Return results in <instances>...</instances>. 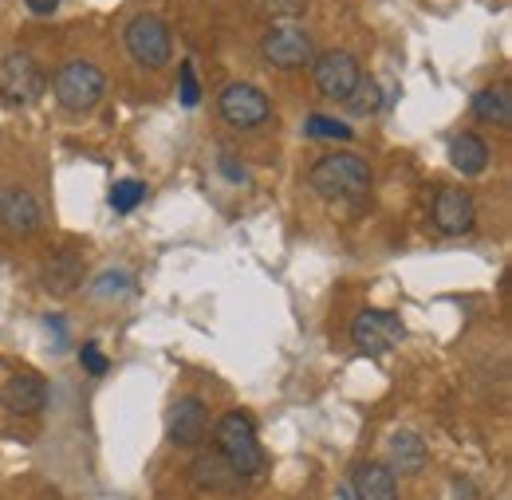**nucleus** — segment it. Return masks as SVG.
I'll return each mask as SVG.
<instances>
[{"label":"nucleus","mask_w":512,"mask_h":500,"mask_svg":"<svg viewBox=\"0 0 512 500\" xmlns=\"http://www.w3.org/2000/svg\"><path fill=\"white\" fill-rule=\"evenodd\" d=\"M304 134H308V138H343V142H347L355 130L347 123H339V119H327V115H308Z\"/></svg>","instance_id":"22"},{"label":"nucleus","mask_w":512,"mask_h":500,"mask_svg":"<svg viewBox=\"0 0 512 500\" xmlns=\"http://www.w3.org/2000/svg\"><path fill=\"white\" fill-rule=\"evenodd\" d=\"M123 36H127V52L134 63H142V67H150V71H158V67L170 63L174 44H170L166 20H158V16H150V12H138V16H130Z\"/></svg>","instance_id":"4"},{"label":"nucleus","mask_w":512,"mask_h":500,"mask_svg":"<svg viewBox=\"0 0 512 500\" xmlns=\"http://www.w3.org/2000/svg\"><path fill=\"white\" fill-rule=\"evenodd\" d=\"M312 71H316V87H320V95L323 99H331V103H347L351 91H355L359 79H363L359 60H355L351 52H343V48H331V52L316 56V60H312Z\"/></svg>","instance_id":"7"},{"label":"nucleus","mask_w":512,"mask_h":500,"mask_svg":"<svg viewBox=\"0 0 512 500\" xmlns=\"http://www.w3.org/2000/svg\"><path fill=\"white\" fill-rule=\"evenodd\" d=\"M256 8L264 16H276V20H296L308 12V0H256Z\"/></svg>","instance_id":"23"},{"label":"nucleus","mask_w":512,"mask_h":500,"mask_svg":"<svg viewBox=\"0 0 512 500\" xmlns=\"http://www.w3.org/2000/svg\"><path fill=\"white\" fill-rule=\"evenodd\" d=\"M355 500H398V481H394V469L383 461H367L355 469Z\"/></svg>","instance_id":"16"},{"label":"nucleus","mask_w":512,"mask_h":500,"mask_svg":"<svg viewBox=\"0 0 512 500\" xmlns=\"http://www.w3.org/2000/svg\"><path fill=\"white\" fill-rule=\"evenodd\" d=\"M44 71L36 67L32 56H24V52H12V56H4L0 63V99L8 103V107H32L40 95H44Z\"/></svg>","instance_id":"6"},{"label":"nucleus","mask_w":512,"mask_h":500,"mask_svg":"<svg viewBox=\"0 0 512 500\" xmlns=\"http://www.w3.org/2000/svg\"><path fill=\"white\" fill-rule=\"evenodd\" d=\"M142 197H146V186L134 182V178H123V182H115V189H111V209L115 213H134L142 205Z\"/></svg>","instance_id":"20"},{"label":"nucleus","mask_w":512,"mask_h":500,"mask_svg":"<svg viewBox=\"0 0 512 500\" xmlns=\"http://www.w3.org/2000/svg\"><path fill=\"white\" fill-rule=\"evenodd\" d=\"M44 225V205L24 186H0V229L12 237H32Z\"/></svg>","instance_id":"11"},{"label":"nucleus","mask_w":512,"mask_h":500,"mask_svg":"<svg viewBox=\"0 0 512 500\" xmlns=\"http://www.w3.org/2000/svg\"><path fill=\"white\" fill-rule=\"evenodd\" d=\"M473 115H477L481 123L509 126L512 123V91H509V83L481 87V91L473 95Z\"/></svg>","instance_id":"18"},{"label":"nucleus","mask_w":512,"mask_h":500,"mask_svg":"<svg viewBox=\"0 0 512 500\" xmlns=\"http://www.w3.org/2000/svg\"><path fill=\"white\" fill-rule=\"evenodd\" d=\"M406 327L394 312H383V308H367V312L355 315L351 323V343L363 351V355H386L402 343Z\"/></svg>","instance_id":"9"},{"label":"nucleus","mask_w":512,"mask_h":500,"mask_svg":"<svg viewBox=\"0 0 512 500\" xmlns=\"http://www.w3.org/2000/svg\"><path fill=\"white\" fill-rule=\"evenodd\" d=\"M217 453L229 461L237 477H256L264 469V449L256 441V426L249 414L233 410L217 422Z\"/></svg>","instance_id":"3"},{"label":"nucleus","mask_w":512,"mask_h":500,"mask_svg":"<svg viewBox=\"0 0 512 500\" xmlns=\"http://www.w3.org/2000/svg\"><path fill=\"white\" fill-rule=\"evenodd\" d=\"M79 363H83V371H87V375H95V378L107 375V367H111V363H107V355L99 351V343H83Z\"/></svg>","instance_id":"25"},{"label":"nucleus","mask_w":512,"mask_h":500,"mask_svg":"<svg viewBox=\"0 0 512 500\" xmlns=\"http://www.w3.org/2000/svg\"><path fill=\"white\" fill-rule=\"evenodd\" d=\"M99 280H103V284H95V292H99V296H111V292H127V284H130L127 272H103Z\"/></svg>","instance_id":"26"},{"label":"nucleus","mask_w":512,"mask_h":500,"mask_svg":"<svg viewBox=\"0 0 512 500\" xmlns=\"http://www.w3.org/2000/svg\"><path fill=\"white\" fill-rule=\"evenodd\" d=\"M241 477L229 469V461L213 449V453H197V461H193V485L201 489V493H225V489H233Z\"/></svg>","instance_id":"17"},{"label":"nucleus","mask_w":512,"mask_h":500,"mask_svg":"<svg viewBox=\"0 0 512 500\" xmlns=\"http://www.w3.org/2000/svg\"><path fill=\"white\" fill-rule=\"evenodd\" d=\"M217 111H221V119L233 130H256L260 123H268L272 103L253 83H229L221 91V99H217Z\"/></svg>","instance_id":"8"},{"label":"nucleus","mask_w":512,"mask_h":500,"mask_svg":"<svg viewBox=\"0 0 512 500\" xmlns=\"http://www.w3.org/2000/svg\"><path fill=\"white\" fill-rule=\"evenodd\" d=\"M0 406H4L8 414H20V418L40 414V410L48 406V382H44L40 375L20 371V375H12L8 382H4V390H0Z\"/></svg>","instance_id":"12"},{"label":"nucleus","mask_w":512,"mask_h":500,"mask_svg":"<svg viewBox=\"0 0 512 500\" xmlns=\"http://www.w3.org/2000/svg\"><path fill=\"white\" fill-rule=\"evenodd\" d=\"M379 103H383V91H379L375 79H359V87H355L351 99H347V107H351L355 115H371V111H379Z\"/></svg>","instance_id":"21"},{"label":"nucleus","mask_w":512,"mask_h":500,"mask_svg":"<svg viewBox=\"0 0 512 500\" xmlns=\"http://www.w3.org/2000/svg\"><path fill=\"white\" fill-rule=\"evenodd\" d=\"M260 56H264L268 67L296 71V67H308V63L316 60V44H312V36L300 24H276V28L264 32Z\"/></svg>","instance_id":"5"},{"label":"nucleus","mask_w":512,"mask_h":500,"mask_svg":"<svg viewBox=\"0 0 512 500\" xmlns=\"http://www.w3.org/2000/svg\"><path fill=\"white\" fill-rule=\"evenodd\" d=\"M308 186L316 197L331 205H347L367 197L371 189V166L359 154H323L320 162L308 170Z\"/></svg>","instance_id":"1"},{"label":"nucleus","mask_w":512,"mask_h":500,"mask_svg":"<svg viewBox=\"0 0 512 500\" xmlns=\"http://www.w3.org/2000/svg\"><path fill=\"white\" fill-rule=\"evenodd\" d=\"M182 107H197L201 103V87H197V71H193V60H182Z\"/></svg>","instance_id":"24"},{"label":"nucleus","mask_w":512,"mask_h":500,"mask_svg":"<svg viewBox=\"0 0 512 500\" xmlns=\"http://www.w3.org/2000/svg\"><path fill=\"white\" fill-rule=\"evenodd\" d=\"M426 441L418 438L414 430H398L394 438H390V465L398 469V473H422L426 469Z\"/></svg>","instance_id":"19"},{"label":"nucleus","mask_w":512,"mask_h":500,"mask_svg":"<svg viewBox=\"0 0 512 500\" xmlns=\"http://www.w3.org/2000/svg\"><path fill=\"white\" fill-rule=\"evenodd\" d=\"M28 4V12H36V16H52L56 8H60V0H24Z\"/></svg>","instance_id":"27"},{"label":"nucleus","mask_w":512,"mask_h":500,"mask_svg":"<svg viewBox=\"0 0 512 500\" xmlns=\"http://www.w3.org/2000/svg\"><path fill=\"white\" fill-rule=\"evenodd\" d=\"M434 229L446 237H465L477 225V201L461 186H442L434 193Z\"/></svg>","instance_id":"10"},{"label":"nucleus","mask_w":512,"mask_h":500,"mask_svg":"<svg viewBox=\"0 0 512 500\" xmlns=\"http://www.w3.org/2000/svg\"><path fill=\"white\" fill-rule=\"evenodd\" d=\"M205 430H209V410L201 398H178L174 410H170V441L174 445H201L205 441Z\"/></svg>","instance_id":"13"},{"label":"nucleus","mask_w":512,"mask_h":500,"mask_svg":"<svg viewBox=\"0 0 512 500\" xmlns=\"http://www.w3.org/2000/svg\"><path fill=\"white\" fill-rule=\"evenodd\" d=\"M83 256L75 249H56L48 260H44V268H40V280H44V288L52 292V296H71L79 284H83Z\"/></svg>","instance_id":"14"},{"label":"nucleus","mask_w":512,"mask_h":500,"mask_svg":"<svg viewBox=\"0 0 512 500\" xmlns=\"http://www.w3.org/2000/svg\"><path fill=\"white\" fill-rule=\"evenodd\" d=\"M449 166L461 174V178H477L489 170V142L473 130H461L453 142H449Z\"/></svg>","instance_id":"15"},{"label":"nucleus","mask_w":512,"mask_h":500,"mask_svg":"<svg viewBox=\"0 0 512 500\" xmlns=\"http://www.w3.org/2000/svg\"><path fill=\"white\" fill-rule=\"evenodd\" d=\"M52 95H56V103L64 111H71V115L95 111L103 103V95H107V75H103V67H95L91 60H71L56 71Z\"/></svg>","instance_id":"2"}]
</instances>
